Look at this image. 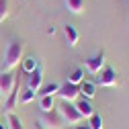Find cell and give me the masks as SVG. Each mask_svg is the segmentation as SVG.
Returning a JSON list of instances; mask_svg holds the SVG:
<instances>
[{
    "instance_id": "1",
    "label": "cell",
    "mask_w": 129,
    "mask_h": 129,
    "mask_svg": "<svg viewBox=\"0 0 129 129\" xmlns=\"http://www.w3.org/2000/svg\"><path fill=\"white\" fill-rule=\"evenodd\" d=\"M23 51H25V43L19 41V39H14L6 45V49H4V57H2V72H10L14 66H19L21 59H23Z\"/></svg>"
},
{
    "instance_id": "2",
    "label": "cell",
    "mask_w": 129,
    "mask_h": 129,
    "mask_svg": "<svg viewBox=\"0 0 129 129\" xmlns=\"http://www.w3.org/2000/svg\"><path fill=\"white\" fill-rule=\"evenodd\" d=\"M57 113L61 115L63 123H68V125H78V123H82V121H84V119H82V115L78 113L76 105L66 103V101H61V105L57 107Z\"/></svg>"
},
{
    "instance_id": "3",
    "label": "cell",
    "mask_w": 129,
    "mask_h": 129,
    "mask_svg": "<svg viewBox=\"0 0 129 129\" xmlns=\"http://www.w3.org/2000/svg\"><path fill=\"white\" fill-rule=\"evenodd\" d=\"M57 96L61 101H66V103H74L78 96H80V86L78 84H72V82H63L59 84V90H57Z\"/></svg>"
},
{
    "instance_id": "4",
    "label": "cell",
    "mask_w": 129,
    "mask_h": 129,
    "mask_svg": "<svg viewBox=\"0 0 129 129\" xmlns=\"http://www.w3.org/2000/svg\"><path fill=\"white\" fill-rule=\"evenodd\" d=\"M99 74H101V76L96 78V84H99V86H103V88H111V86L117 84V72L113 70L111 66L103 68Z\"/></svg>"
},
{
    "instance_id": "5",
    "label": "cell",
    "mask_w": 129,
    "mask_h": 129,
    "mask_svg": "<svg viewBox=\"0 0 129 129\" xmlns=\"http://www.w3.org/2000/svg\"><path fill=\"white\" fill-rule=\"evenodd\" d=\"M17 84H19V80H17V76H14L12 72H2L0 74V94L8 96Z\"/></svg>"
},
{
    "instance_id": "6",
    "label": "cell",
    "mask_w": 129,
    "mask_h": 129,
    "mask_svg": "<svg viewBox=\"0 0 129 129\" xmlns=\"http://www.w3.org/2000/svg\"><path fill=\"white\" fill-rule=\"evenodd\" d=\"M39 123H41V125H45V127H49V129H55V127H61L63 119H61V115L57 113V109H53V111L43 113L41 119H39Z\"/></svg>"
},
{
    "instance_id": "7",
    "label": "cell",
    "mask_w": 129,
    "mask_h": 129,
    "mask_svg": "<svg viewBox=\"0 0 129 129\" xmlns=\"http://www.w3.org/2000/svg\"><path fill=\"white\" fill-rule=\"evenodd\" d=\"M29 78H27V88L29 90H33V92H37L41 86H43V68L41 66H37L31 74H27Z\"/></svg>"
},
{
    "instance_id": "8",
    "label": "cell",
    "mask_w": 129,
    "mask_h": 129,
    "mask_svg": "<svg viewBox=\"0 0 129 129\" xmlns=\"http://www.w3.org/2000/svg\"><path fill=\"white\" fill-rule=\"evenodd\" d=\"M103 68H105V51H99V53H94L92 57L86 59V70L90 74H99Z\"/></svg>"
},
{
    "instance_id": "9",
    "label": "cell",
    "mask_w": 129,
    "mask_h": 129,
    "mask_svg": "<svg viewBox=\"0 0 129 129\" xmlns=\"http://www.w3.org/2000/svg\"><path fill=\"white\" fill-rule=\"evenodd\" d=\"M80 94H82V99L92 101L94 94H96V84L92 82V80H86V78H84V82L80 84Z\"/></svg>"
},
{
    "instance_id": "10",
    "label": "cell",
    "mask_w": 129,
    "mask_h": 129,
    "mask_svg": "<svg viewBox=\"0 0 129 129\" xmlns=\"http://www.w3.org/2000/svg\"><path fill=\"white\" fill-rule=\"evenodd\" d=\"M19 94H21V84H17L12 88V92L6 96V105H4V111L6 113H12V109L17 107V103H19Z\"/></svg>"
},
{
    "instance_id": "11",
    "label": "cell",
    "mask_w": 129,
    "mask_h": 129,
    "mask_svg": "<svg viewBox=\"0 0 129 129\" xmlns=\"http://www.w3.org/2000/svg\"><path fill=\"white\" fill-rule=\"evenodd\" d=\"M63 35H66V43L70 47L78 45V31H76L74 25H66V27H63Z\"/></svg>"
},
{
    "instance_id": "12",
    "label": "cell",
    "mask_w": 129,
    "mask_h": 129,
    "mask_svg": "<svg viewBox=\"0 0 129 129\" xmlns=\"http://www.w3.org/2000/svg\"><path fill=\"white\" fill-rule=\"evenodd\" d=\"M57 90H59V84H57V82H51V84L41 86V88L35 92V96H39V99H43V96H55Z\"/></svg>"
},
{
    "instance_id": "13",
    "label": "cell",
    "mask_w": 129,
    "mask_h": 129,
    "mask_svg": "<svg viewBox=\"0 0 129 129\" xmlns=\"http://www.w3.org/2000/svg\"><path fill=\"white\" fill-rule=\"evenodd\" d=\"M76 109H78L80 115H82V119H88L92 113H94V107H92V105H90V101H86V99L78 101V103H76Z\"/></svg>"
},
{
    "instance_id": "14",
    "label": "cell",
    "mask_w": 129,
    "mask_h": 129,
    "mask_svg": "<svg viewBox=\"0 0 129 129\" xmlns=\"http://www.w3.org/2000/svg\"><path fill=\"white\" fill-rule=\"evenodd\" d=\"M37 66H39V61H37V57H35V55H27V57H23V59H21V70H23L25 74H31Z\"/></svg>"
},
{
    "instance_id": "15",
    "label": "cell",
    "mask_w": 129,
    "mask_h": 129,
    "mask_svg": "<svg viewBox=\"0 0 129 129\" xmlns=\"http://www.w3.org/2000/svg\"><path fill=\"white\" fill-rule=\"evenodd\" d=\"M6 129H25L21 117L14 113H6Z\"/></svg>"
},
{
    "instance_id": "16",
    "label": "cell",
    "mask_w": 129,
    "mask_h": 129,
    "mask_svg": "<svg viewBox=\"0 0 129 129\" xmlns=\"http://www.w3.org/2000/svg\"><path fill=\"white\" fill-rule=\"evenodd\" d=\"M63 2H66V8L72 14H80L84 8V0H63Z\"/></svg>"
},
{
    "instance_id": "17",
    "label": "cell",
    "mask_w": 129,
    "mask_h": 129,
    "mask_svg": "<svg viewBox=\"0 0 129 129\" xmlns=\"http://www.w3.org/2000/svg\"><path fill=\"white\" fill-rule=\"evenodd\" d=\"M39 109H41V113L53 111L55 109V99L53 96H43V99H39Z\"/></svg>"
},
{
    "instance_id": "18",
    "label": "cell",
    "mask_w": 129,
    "mask_h": 129,
    "mask_svg": "<svg viewBox=\"0 0 129 129\" xmlns=\"http://www.w3.org/2000/svg\"><path fill=\"white\" fill-rule=\"evenodd\" d=\"M84 76H86V72H84V68H78V70H74L72 74H70V78H68V82H72V84H82L84 82Z\"/></svg>"
},
{
    "instance_id": "19",
    "label": "cell",
    "mask_w": 129,
    "mask_h": 129,
    "mask_svg": "<svg viewBox=\"0 0 129 129\" xmlns=\"http://www.w3.org/2000/svg\"><path fill=\"white\" fill-rule=\"evenodd\" d=\"M33 101H35V92L33 90H29V88L21 90V94H19V103L21 105H29V103H33Z\"/></svg>"
},
{
    "instance_id": "20",
    "label": "cell",
    "mask_w": 129,
    "mask_h": 129,
    "mask_svg": "<svg viewBox=\"0 0 129 129\" xmlns=\"http://www.w3.org/2000/svg\"><path fill=\"white\" fill-rule=\"evenodd\" d=\"M88 127L90 129H103V117L99 115V113H92V115L88 117Z\"/></svg>"
},
{
    "instance_id": "21",
    "label": "cell",
    "mask_w": 129,
    "mask_h": 129,
    "mask_svg": "<svg viewBox=\"0 0 129 129\" xmlns=\"http://www.w3.org/2000/svg\"><path fill=\"white\" fill-rule=\"evenodd\" d=\"M8 19V0H0V25Z\"/></svg>"
},
{
    "instance_id": "22",
    "label": "cell",
    "mask_w": 129,
    "mask_h": 129,
    "mask_svg": "<svg viewBox=\"0 0 129 129\" xmlns=\"http://www.w3.org/2000/svg\"><path fill=\"white\" fill-rule=\"evenodd\" d=\"M74 129H90V127H88V123H86V121H82V123L74 125Z\"/></svg>"
},
{
    "instance_id": "23",
    "label": "cell",
    "mask_w": 129,
    "mask_h": 129,
    "mask_svg": "<svg viewBox=\"0 0 129 129\" xmlns=\"http://www.w3.org/2000/svg\"><path fill=\"white\" fill-rule=\"evenodd\" d=\"M0 129H6V125H4V123H0Z\"/></svg>"
},
{
    "instance_id": "24",
    "label": "cell",
    "mask_w": 129,
    "mask_h": 129,
    "mask_svg": "<svg viewBox=\"0 0 129 129\" xmlns=\"http://www.w3.org/2000/svg\"><path fill=\"white\" fill-rule=\"evenodd\" d=\"M63 129H74V125H72V127H63Z\"/></svg>"
},
{
    "instance_id": "25",
    "label": "cell",
    "mask_w": 129,
    "mask_h": 129,
    "mask_svg": "<svg viewBox=\"0 0 129 129\" xmlns=\"http://www.w3.org/2000/svg\"><path fill=\"white\" fill-rule=\"evenodd\" d=\"M0 99H2V94H0Z\"/></svg>"
}]
</instances>
